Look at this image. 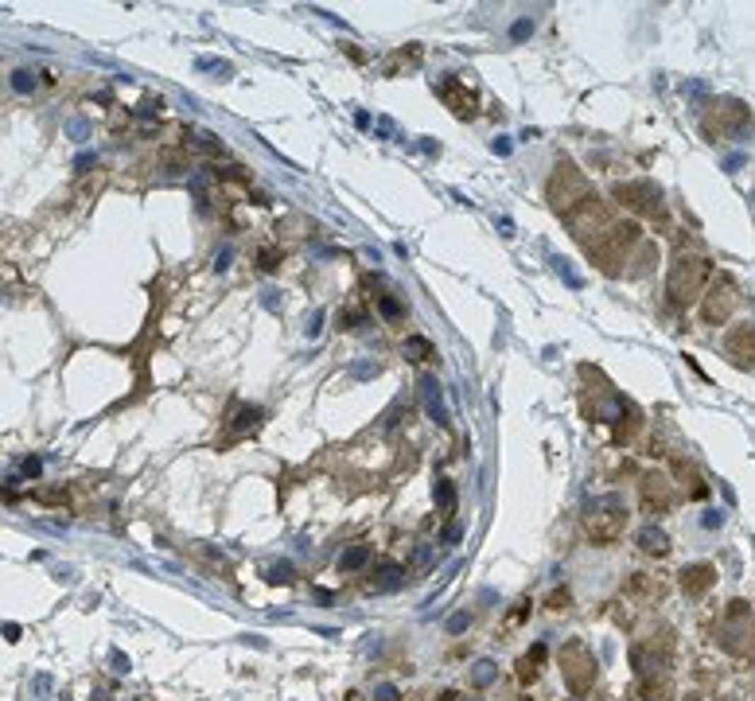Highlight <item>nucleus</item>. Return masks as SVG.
I'll list each match as a JSON object with an SVG mask.
<instances>
[{
  "instance_id": "f257e3e1",
  "label": "nucleus",
  "mask_w": 755,
  "mask_h": 701,
  "mask_svg": "<svg viewBox=\"0 0 755 701\" xmlns=\"http://www.w3.org/2000/svg\"><path fill=\"white\" fill-rule=\"evenodd\" d=\"M592 195H596V191H592L588 175H584L573 160H561V164L553 168L549 183H545V199H549V207L561 214V219H568V214H573L584 199H592Z\"/></svg>"
},
{
  "instance_id": "f03ea898",
  "label": "nucleus",
  "mask_w": 755,
  "mask_h": 701,
  "mask_svg": "<svg viewBox=\"0 0 755 701\" xmlns=\"http://www.w3.org/2000/svg\"><path fill=\"white\" fill-rule=\"evenodd\" d=\"M638 234L643 230L635 226V222H611V226L604 230V234H596L588 242V257L596 261L604 273H619V265H627L631 250L638 245Z\"/></svg>"
},
{
  "instance_id": "7ed1b4c3",
  "label": "nucleus",
  "mask_w": 755,
  "mask_h": 701,
  "mask_svg": "<svg viewBox=\"0 0 755 701\" xmlns=\"http://www.w3.org/2000/svg\"><path fill=\"white\" fill-rule=\"evenodd\" d=\"M705 281H708V261L697 257V253H681V257L669 265V277H666L669 304L685 308V304H693V300H701Z\"/></svg>"
},
{
  "instance_id": "20e7f679",
  "label": "nucleus",
  "mask_w": 755,
  "mask_h": 701,
  "mask_svg": "<svg viewBox=\"0 0 755 701\" xmlns=\"http://www.w3.org/2000/svg\"><path fill=\"white\" fill-rule=\"evenodd\" d=\"M561 674H565V685L573 697H588L592 685H596V654H592V647L584 643V639H568L565 647H561Z\"/></svg>"
},
{
  "instance_id": "39448f33",
  "label": "nucleus",
  "mask_w": 755,
  "mask_h": 701,
  "mask_svg": "<svg viewBox=\"0 0 755 701\" xmlns=\"http://www.w3.org/2000/svg\"><path fill=\"white\" fill-rule=\"evenodd\" d=\"M623 526H627V511H623V503L611 495L596 499V503L588 506V514H584V534L596 545H611L615 538L623 534Z\"/></svg>"
},
{
  "instance_id": "423d86ee",
  "label": "nucleus",
  "mask_w": 755,
  "mask_h": 701,
  "mask_svg": "<svg viewBox=\"0 0 755 701\" xmlns=\"http://www.w3.org/2000/svg\"><path fill=\"white\" fill-rule=\"evenodd\" d=\"M565 222H568V230H573V234L580 238L584 245H588V242H592V234H604V230L611 226L615 219H611V211H607V203H604V199H599V195H592V199H584V203L576 207V211L568 214Z\"/></svg>"
},
{
  "instance_id": "0eeeda50",
  "label": "nucleus",
  "mask_w": 755,
  "mask_h": 701,
  "mask_svg": "<svg viewBox=\"0 0 755 701\" xmlns=\"http://www.w3.org/2000/svg\"><path fill=\"white\" fill-rule=\"evenodd\" d=\"M615 199H619V207H627V211H635V214H650V219L662 214V191L646 180L619 183V187H615Z\"/></svg>"
},
{
  "instance_id": "6e6552de",
  "label": "nucleus",
  "mask_w": 755,
  "mask_h": 701,
  "mask_svg": "<svg viewBox=\"0 0 755 701\" xmlns=\"http://www.w3.org/2000/svg\"><path fill=\"white\" fill-rule=\"evenodd\" d=\"M736 284L728 281V277H720V281H713V289L701 296V320L705 323H724L732 315V308H736Z\"/></svg>"
},
{
  "instance_id": "1a4fd4ad",
  "label": "nucleus",
  "mask_w": 755,
  "mask_h": 701,
  "mask_svg": "<svg viewBox=\"0 0 755 701\" xmlns=\"http://www.w3.org/2000/svg\"><path fill=\"white\" fill-rule=\"evenodd\" d=\"M747 117L751 113L744 110V102H732V98H724V102H713L705 113V133H736V129L747 125Z\"/></svg>"
},
{
  "instance_id": "9d476101",
  "label": "nucleus",
  "mask_w": 755,
  "mask_h": 701,
  "mask_svg": "<svg viewBox=\"0 0 755 701\" xmlns=\"http://www.w3.org/2000/svg\"><path fill=\"white\" fill-rule=\"evenodd\" d=\"M669 506H674V483H669V475H662V472L643 475V511L666 514Z\"/></svg>"
},
{
  "instance_id": "9b49d317",
  "label": "nucleus",
  "mask_w": 755,
  "mask_h": 701,
  "mask_svg": "<svg viewBox=\"0 0 755 701\" xmlns=\"http://www.w3.org/2000/svg\"><path fill=\"white\" fill-rule=\"evenodd\" d=\"M724 351L736 366H755V328L751 323H736L724 335Z\"/></svg>"
},
{
  "instance_id": "f8f14e48",
  "label": "nucleus",
  "mask_w": 755,
  "mask_h": 701,
  "mask_svg": "<svg viewBox=\"0 0 755 701\" xmlns=\"http://www.w3.org/2000/svg\"><path fill=\"white\" fill-rule=\"evenodd\" d=\"M261 405H234V413L226 417V433H222V448H230V444H238L242 436H250L253 429L261 425Z\"/></svg>"
},
{
  "instance_id": "ddd939ff",
  "label": "nucleus",
  "mask_w": 755,
  "mask_h": 701,
  "mask_svg": "<svg viewBox=\"0 0 755 701\" xmlns=\"http://www.w3.org/2000/svg\"><path fill=\"white\" fill-rule=\"evenodd\" d=\"M436 94L448 102V110L456 113V117H475V94H472V86H464L460 79H444L440 86H436Z\"/></svg>"
},
{
  "instance_id": "4468645a",
  "label": "nucleus",
  "mask_w": 755,
  "mask_h": 701,
  "mask_svg": "<svg viewBox=\"0 0 755 701\" xmlns=\"http://www.w3.org/2000/svg\"><path fill=\"white\" fill-rule=\"evenodd\" d=\"M713 584H716V569L708 565V561H697V565H685V569H681V589H685V596H705Z\"/></svg>"
},
{
  "instance_id": "2eb2a0df",
  "label": "nucleus",
  "mask_w": 755,
  "mask_h": 701,
  "mask_svg": "<svg viewBox=\"0 0 755 701\" xmlns=\"http://www.w3.org/2000/svg\"><path fill=\"white\" fill-rule=\"evenodd\" d=\"M669 468H674V475H677V480H681V487L689 491V499H705V495H708L705 480H701V472L689 464V460L674 456V460H669Z\"/></svg>"
},
{
  "instance_id": "dca6fc26",
  "label": "nucleus",
  "mask_w": 755,
  "mask_h": 701,
  "mask_svg": "<svg viewBox=\"0 0 755 701\" xmlns=\"http://www.w3.org/2000/svg\"><path fill=\"white\" fill-rule=\"evenodd\" d=\"M638 550H643V553H650V557H662V553L669 550V538H666V530H658V526H646L643 534H638Z\"/></svg>"
},
{
  "instance_id": "f3484780",
  "label": "nucleus",
  "mask_w": 755,
  "mask_h": 701,
  "mask_svg": "<svg viewBox=\"0 0 755 701\" xmlns=\"http://www.w3.org/2000/svg\"><path fill=\"white\" fill-rule=\"evenodd\" d=\"M542 662H545V647L534 643V647H529V654L518 662V682H526V685L534 682V678H537V666H542Z\"/></svg>"
},
{
  "instance_id": "a211bd4d",
  "label": "nucleus",
  "mask_w": 755,
  "mask_h": 701,
  "mask_svg": "<svg viewBox=\"0 0 755 701\" xmlns=\"http://www.w3.org/2000/svg\"><path fill=\"white\" fill-rule=\"evenodd\" d=\"M421 390H425V405H428V413H433V421H436V425H444V421H448V413H444V402L436 398V378H421Z\"/></svg>"
},
{
  "instance_id": "6ab92c4d",
  "label": "nucleus",
  "mask_w": 755,
  "mask_h": 701,
  "mask_svg": "<svg viewBox=\"0 0 755 701\" xmlns=\"http://www.w3.org/2000/svg\"><path fill=\"white\" fill-rule=\"evenodd\" d=\"M366 561H370V545H351L339 565H343V573H354V569H362Z\"/></svg>"
},
{
  "instance_id": "aec40b11",
  "label": "nucleus",
  "mask_w": 755,
  "mask_h": 701,
  "mask_svg": "<svg viewBox=\"0 0 755 701\" xmlns=\"http://www.w3.org/2000/svg\"><path fill=\"white\" fill-rule=\"evenodd\" d=\"M405 355H409L413 363H428V359H433V343L421 339V335H413L409 343H405Z\"/></svg>"
},
{
  "instance_id": "412c9836",
  "label": "nucleus",
  "mask_w": 755,
  "mask_h": 701,
  "mask_svg": "<svg viewBox=\"0 0 755 701\" xmlns=\"http://www.w3.org/2000/svg\"><path fill=\"white\" fill-rule=\"evenodd\" d=\"M378 308H382V315H386V320H402L405 315V308H402V300H394V296H386V292H378Z\"/></svg>"
},
{
  "instance_id": "4be33fe9",
  "label": "nucleus",
  "mask_w": 755,
  "mask_h": 701,
  "mask_svg": "<svg viewBox=\"0 0 755 701\" xmlns=\"http://www.w3.org/2000/svg\"><path fill=\"white\" fill-rule=\"evenodd\" d=\"M339 323H343V331H358L362 323H366V312H362V308H343V312H339Z\"/></svg>"
},
{
  "instance_id": "5701e85b",
  "label": "nucleus",
  "mask_w": 755,
  "mask_h": 701,
  "mask_svg": "<svg viewBox=\"0 0 755 701\" xmlns=\"http://www.w3.org/2000/svg\"><path fill=\"white\" fill-rule=\"evenodd\" d=\"M436 503H440V511H444V514H448L452 506H456V491H452V483H448V480L436 483Z\"/></svg>"
},
{
  "instance_id": "b1692460",
  "label": "nucleus",
  "mask_w": 755,
  "mask_h": 701,
  "mask_svg": "<svg viewBox=\"0 0 755 701\" xmlns=\"http://www.w3.org/2000/svg\"><path fill=\"white\" fill-rule=\"evenodd\" d=\"M495 682V662H479V666H475V674H472V685H491Z\"/></svg>"
},
{
  "instance_id": "393cba45",
  "label": "nucleus",
  "mask_w": 755,
  "mask_h": 701,
  "mask_svg": "<svg viewBox=\"0 0 755 701\" xmlns=\"http://www.w3.org/2000/svg\"><path fill=\"white\" fill-rule=\"evenodd\" d=\"M292 577H296V573H292V565H273V569H269V581H273V584H292Z\"/></svg>"
},
{
  "instance_id": "a878e982",
  "label": "nucleus",
  "mask_w": 755,
  "mask_h": 701,
  "mask_svg": "<svg viewBox=\"0 0 755 701\" xmlns=\"http://www.w3.org/2000/svg\"><path fill=\"white\" fill-rule=\"evenodd\" d=\"M12 86H16L20 94H28V90L35 86V79H32V74H28V71H16V74H12Z\"/></svg>"
},
{
  "instance_id": "bb28decb",
  "label": "nucleus",
  "mask_w": 755,
  "mask_h": 701,
  "mask_svg": "<svg viewBox=\"0 0 755 701\" xmlns=\"http://www.w3.org/2000/svg\"><path fill=\"white\" fill-rule=\"evenodd\" d=\"M561 604H568V589L549 592V600H545V608H549V612H561Z\"/></svg>"
},
{
  "instance_id": "cd10ccee",
  "label": "nucleus",
  "mask_w": 755,
  "mask_h": 701,
  "mask_svg": "<svg viewBox=\"0 0 755 701\" xmlns=\"http://www.w3.org/2000/svg\"><path fill=\"white\" fill-rule=\"evenodd\" d=\"M467 623H472V615H467V612H456V615L448 620V631H452V635H460V631H467Z\"/></svg>"
},
{
  "instance_id": "c85d7f7f",
  "label": "nucleus",
  "mask_w": 755,
  "mask_h": 701,
  "mask_svg": "<svg viewBox=\"0 0 755 701\" xmlns=\"http://www.w3.org/2000/svg\"><path fill=\"white\" fill-rule=\"evenodd\" d=\"M397 581H402V569H386L382 581H378V589H397Z\"/></svg>"
},
{
  "instance_id": "c756f323",
  "label": "nucleus",
  "mask_w": 755,
  "mask_h": 701,
  "mask_svg": "<svg viewBox=\"0 0 755 701\" xmlns=\"http://www.w3.org/2000/svg\"><path fill=\"white\" fill-rule=\"evenodd\" d=\"M529 32H534V24H529V20H518V24L510 28V35H514V40H526Z\"/></svg>"
},
{
  "instance_id": "7c9ffc66",
  "label": "nucleus",
  "mask_w": 755,
  "mask_h": 701,
  "mask_svg": "<svg viewBox=\"0 0 755 701\" xmlns=\"http://www.w3.org/2000/svg\"><path fill=\"white\" fill-rule=\"evenodd\" d=\"M40 468H43L40 456H28V460H24V475H40Z\"/></svg>"
},
{
  "instance_id": "2f4dec72",
  "label": "nucleus",
  "mask_w": 755,
  "mask_h": 701,
  "mask_svg": "<svg viewBox=\"0 0 755 701\" xmlns=\"http://www.w3.org/2000/svg\"><path fill=\"white\" fill-rule=\"evenodd\" d=\"M273 261H276V250H265V253H261V269H276Z\"/></svg>"
},
{
  "instance_id": "473e14b6",
  "label": "nucleus",
  "mask_w": 755,
  "mask_h": 701,
  "mask_svg": "<svg viewBox=\"0 0 755 701\" xmlns=\"http://www.w3.org/2000/svg\"><path fill=\"white\" fill-rule=\"evenodd\" d=\"M378 697H382V701H397V690H394V685H382V690H378Z\"/></svg>"
},
{
  "instance_id": "72a5a7b5",
  "label": "nucleus",
  "mask_w": 755,
  "mask_h": 701,
  "mask_svg": "<svg viewBox=\"0 0 755 701\" xmlns=\"http://www.w3.org/2000/svg\"><path fill=\"white\" fill-rule=\"evenodd\" d=\"M4 635H8L12 643H16V639H20V627H16V623H4Z\"/></svg>"
},
{
  "instance_id": "f704fd0d",
  "label": "nucleus",
  "mask_w": 755,
  "mask_h": 701,
  "mask_svg": "<svg viewBox=\"0 0 755 701\" xmlns=\"http://www.w3.org/2000/svg\"><path fill=\"white\" fill-rule=\"evenodd\" d=\"M495 152H503V156H506V152H510V141H506V137H498V141H495Z\"/></svg>"
},
{
  "instance_id": "c9c22d12",
  "label": "nucleus",
  "mask_w": 755,
  "mask_h": 701,
  "mask_svg": "<svg viewBox=\"0 0 755 701\" xmlns=\"http://www.w3.org/2000/svg\"><path fill=\"white\" fill-rule=\"evenodd\" d=\"M440 701H464V697H460V693H444Z\"/></svg>"
}]
</instances>
